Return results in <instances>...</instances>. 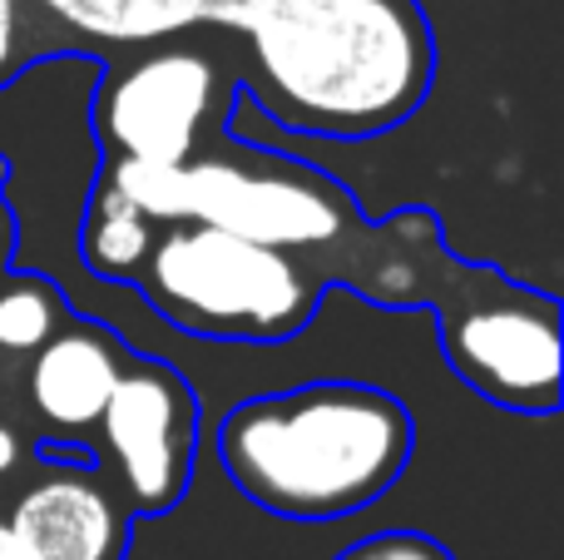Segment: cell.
<instances>
[{
    "mask_svg": "<svg viewBox=\"0 0 564 560\" xmlns=\"http://www.w3.org/2000/svg\"><path fill=\"white\" fill-rule=\"evenodd\" d=\"M411 452V412L367 383L263 392L218 422V462L228 482L282 521H341L381 502Z\"/></svg>",
    "mask_w": 564,
    "mask_h": 560,
    "instance_id": "cell-2",
    "label": "cell"
},
{
    "mask_svg": "<svg viewBox=\"0 0 564 560\" xmlns=\"http://www.w3.org/2000/svg\"><path fill=\"white\" fill-rule=\"evenodd\" d=\"M218 95V65L204 50L169 45L134 60L99 95V139L124 164L178 169L194 159Z\"/></svg>",
    "mask_w": 564,
    "mask_h": 560,
    "instance_id": "cell-6",
    "label": "cell"
},
{
    "mask_svg": "<svg viewBox=\"0 0 564 560\" xmlns=\"http://www.w3.org/2000/svg\"><path fill=\"white\" fill-rule=\"evenodd\" d=\"M6 526L30 560H124L129 551V511L89 482V472H55L35 482Z\"/></svg>",
    "mask_w": 564,
    "mask_h": 560,
    "instance_id": "cell-8",
    "label": "cell"
},
{
    "mask_svg": "<svg viewBox=\"0 0 564 560\" xmlns=\"http://www.w3.org/2000/svg\"><path fill=\"white\" fill-rule=\"evenodd\" d=\"M332 560H456V551L426 531H377L367 541H351Z\"/></svg>",
    "mask_w": 564,
    "mask_h": 560,
    "instance_id": "cell-13",
    "label": "cell"
},
{
    "mask_svg": "<svg viewBox=\"0 0 564 560\" xmlns=\"http://www.w3.org/2000/svg\"><path fill=\"white\" fill-rule=\"evenodd\" d=\"M0 560H30V556H25V546H20L15 536H10V526H6V521H0Z\"/></svg>",
    "mask_w": 564,
    "mask_h": 560,
    "instance_id": "cell-16",
    "label": "cell"
},
{
    "mask_svg": "<svg viewBox=\"0 0 564 560\" xmlns=\"http://www.w3.org/2000/svg\"><path fill=\"white\" fill-rule=\"evenodd\" d=\"M208 25L248 40L258 99L302 134H387L436 79L421 0H214Z\"/></svg>",
    "mask_w": 564,
    "mask_h": 560,
    "instance_id": "cell-1",
    "label": "cell"
},
{
    "mask_svg": "<svg viewBox=\"0 0 564 560\" xmlns=\"http://www.w3.org/2000/svg\"><path fill=\"white\" fill-rule=\"evenodd\" d=\"M154 244V218H144L124 194H115L99 179L95 198L85 208V228H79V258H85L89 273L105 278V283H129L149 263Z\"/></svg>",
    "mask_w": 564,
    "mask_h": 560,
    "instance_id": "cell-11",
    "label": "cell"
},
{
    "mask_svg": "<svg viewBox=\"0 0 564 560\" xmlns=\"http://www.w3.org/2000/svg\"><path fill=\"white\" fill-rule=\"evenodd\" d=\"M174 327L218 343H282L302 333L322 288L282 248L174 224L134 278Z\"/></svg>",
    "mask_w": 564,
    "mask_h": 560,
    "instance_id": "cell-4",
    "label": "cell"
},
{
    "mask_svg": "<svg viewBox=\"0 0 564 560\" xmlns=\"http://www.w3.org/2000/svg\"><path fill=\"white\" fill-rule=\"evenodd\" d=\"M15 50H20V0H0V85L15 69Z\"/></svg>",
    "mask_w": 564,
    "mask_h": 560,
    "instance_id": "cell-14",
    "label": "cell"
},
{
    "mask_svg": "<svg viewBox=\"0 0 564 560\" xmlns=\"http://www.w3.org/2000/svg\"><path fill=\"white\" fill-rule=\"evenodd\" d=\"M65 298L45 278H10L0 288V353H40L55 333H65Z\"/></svg>",
    "mask_w": 564,
    "mask_h": 560,
    "instance_id": "cell-12",
    "label": "cell"
},
{
    "mask_svg": "<svg viewBox=\"0 0 564 560\" xmlns=\"http://www.w3.org/2000/svg\"><path fill=\"white\" fill-rule=\"evenodd\" d=\"M194 392L174 367L129 363L119 373L99 427L134 516H164L178 506L194 472Z\"/></svg>",
    "mask_w": 564,
    "mask_h": 560,
    "instance_id": "cell-7",
    "label": "cell"
},
{
    "mask_svg": "<svg viewBox=\"0 0 564 560\" xmlns=\"http://www.w3.org/2000/svg\"><path fill=\"white\" fill-rule=\"evenodd\" d=\"M119 373H124V353L115 337L95 323H75L35 353L30 402L55 432H89L105 417Z\"/></svg>",
    "mask_w": 564,
    "mask_h": 560,
    "instance_id": "cell-9",
    "label": "cell"
},
{
    "mask_svg": "<svg viewBox=\"0 0 564 560\" xmlns=\"http://www.w3.org/2000/svg\"><path fill=\"white\" fill-rule=\"evenodd\" d=\"M105 184L154 224H198L268 248H317L351 224L347 189L282 154L188 159L178 169L109 159Z\"/></svg>",
    "mask_w": 564,
    "mask_h": 560,
    "instance_id": "cell-3",
    "label": "cell"
},
{
    "mask_svg": "<svg viewBox=\"0 0 564 560\" xmlns=\"http://www.w3.org/2000/svg\"><path fill=\"white\" fill-rule=\"evenodd\" d=\"M20 462V446H15V432L10 427H0V476L10 472V466Z\"/></svg>",
    "mask_w": 564,
    "mask_h": 560,
    "instance_id": "cell-15",
    "label": "cell"
},
{
    "mask_svg": "<svg viewBox=\"0 0 564 560\" xmlns=\"http://www.w3.org/2000/svg\"><path fill=\"white\" fill-rule=\"evenodd\" d=\"M40 6L89 40L139 45V40H169L178 30L208 25L214 0H40Z\"/></svg>",
    "mask_w": 564,
    "mask_h": 560,
    "instance_id": "cell-10",
    "label": "cell"
},
{
    "mask_svg": "<svg viewBox=\"0 0 564 560\" xmlns=\"http://www.w3.org/2000/svg\"><path fill=\"white\" fill-rule=\"evenodd\" d=\"M466 298L441 308L436 333L451 373L510 412L560 407V303L500 273L466 268Z\"/></svg>",
    "mask_w": 564,
    "mask_h": 560,
    "instance_id": "cell-5",
    "label": "cell"
},
{
    "mask_svg": "<svg viewBox=\"0 0 564 560\" xmlns=\"http://www.w3.org/2000/svg\"><path fill=\"white\" fill-rule=\"evenodd\" d=\"M0 248H6V214H0Z\"/></svg>",
    "mask_w": 564,
    "mask_h": 560,
    "instance_id": "cell-17",
    "label": "cell"
}]
</instances>
